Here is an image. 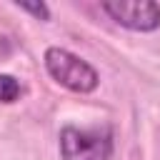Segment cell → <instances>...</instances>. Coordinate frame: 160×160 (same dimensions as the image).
Returning <instances> with one entry per match:
<instances>
[{
    "label": "cell",
    "instance_id": "6da1fadb",
    "mask_svg": "<svg viewBox=\"0 0 160 160\" xmlns=\"http://www.w3.org/2000/svg\"><path fill=\"white\" fill-rule=\"evenodd\" d=\"M42 60H45L48 75L58 85H62V88H68L72 92H80V95L92 92L98 88V82H100L98 70L88 60H82L80 55H75V52H70L65 48H48Z\"/></svg>",
    "mask_w": 160,
    "mask_h": 160
},
{
    "label": "cell",
    "instance_id": "7a4b0ae2",
    "mask_svg": "<svg viewBox=\"0 0 160 160\" xmlns=\"http://www.w3.org/2000/svg\"><path fill=\"white\" fill-rule=\"evenodd\" d=\"M62 160H110L112 158V130L102 128H75L65 125L58 138Z\"/></svg>",
    "mask_w": 160,
    "mask_h": 160
},
{
    "label": "cell",
    "instance_id": "3957f363",
    "mask_svg": "<svg viewBox=\"0 0 160 160\" xmlns=\"http://www.w3.org/2000/svg\"><path fill=\"white\" fill-rule=\"evenodd\" d=\"M100 10L115 20L120 28L135 32H152L160 28V5L152 0H135V2H102Z\"/></svg>",
    "mask_w": 160,
    "mask_h": 160
},
{
    "label": "cell",
    "instance_id": "277c9868",
    "mask_svg": "<svg viewBox=\"0 0 160 160\" xmlns=\"http://www.w3.org/2000/svg\"><path fill=\"white\" fill-rule=\"evenodd\" d=\"M22 95V85L12 75H0V102H15Z\"/></svg>",
    "mask_w": 160,
    "mask_h": 160
},
{
    "label": "cell",
    "instance_id": "5b68a950",
    "mask_svg": "<svg viewBox=\"0 0 160 160\" xmlns=\"http://www.w3.org/2000/svg\"><path fill=\"white\" fill-rule=\"evenodd\" d=\"M20 10H25V12H30V15H35L38 20H50V10H48V5L45 2H15Z\"/></svg>",
    "mask_w": 160,
    "mask_h": 160
}]
</instances>
